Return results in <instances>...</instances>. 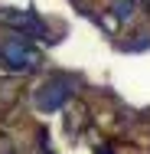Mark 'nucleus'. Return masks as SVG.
<instances>
[{
    "instance_id": "f257e3e1",
    "label": "nucleus",
    "mask_w": 150,
    "mask_h": 154,
    "mask_svg": "<svg viewBox=\"0 0 150 154\" xmlns=\"http://www.w3.org/2000/svg\"><path fill=\"white\" fill-rule=\"evenodd\" d=\"M0 62L13 72H30L39 66V53L30 43V36H10L0 43Z\"/></svg>"
},
{
    "instance_id": "f03ea898",
    "label": "nucleus",
    "mask_w": 150,
    "mask_h": 154,
    "mask_svg": "<svg viewBox=\"0 0 150 154\" xmlns=\"http://www.w3.org/2000/svg\"><path fill=\"white\" fill-rule=\"evenodd\" d=\"M75 92V79L72 75H52L49 82H43L36 89V108L39 112H59L62 105Z\"/></svg>"
},
{
    "instance_id": "7ed1b4c3",
    "label": "nucleus",
    "mask_w": 150,
    "mask_h": 154,
    "mask_svg": "<svg viewBox=\"0 0 150 154\" xmlns=\"http://www.w3.org/2000/svg\"><path fill=\"white\" fill-rule=\"evenodd\" d=\"M7 17V23L10 26H16L20 33H26V36H46V26L33 17V13H20V10H7L3 13Z\"/></svg>"
},
{
    "instance_id": "20e7f679",
    "label": "nucleus",
    "mask_w": 150,
    "mask_h": 154,
    "mask_svg": "<svg viewBox=\"0 0 150 154\" xmlns=\"http://www.w3.org/2000/svg\"><path fill=\"white\" fill-rule=\"evenodd\" d=\"M134 7H137V0H114V3H111V13H114L118 20H131Z\"/></svg>"
},
{
    "instance_id": "39448f33",
    "label": "nucleus",
    "mask_w": 150,
    "mask_h": 154,
    "mask_svg": "<svg viewBox=\"0 0 150 154\" xmlns=\"http://www.w3.org/2000/svg\"><path fill=\"white\" fill-rule=\"evenodd\" d=\"M98 154H108V148H101V151H98Z\"/></svg>"
},
{
    "instance_id": "423d86ee",
    "label": "nucleus",
    "mask_w": 150,
    "mask_h": 154,
    "mask_svg": "<svg viewBox=\"0 0 150 154\" xmlns=\"http://www.w3.org/2000/svg\"><path fill=\"white\" fill-rule=\"evenodd\" d=\"M147 7H150V0H147Z\"/></svg>"
}]
</instances>
